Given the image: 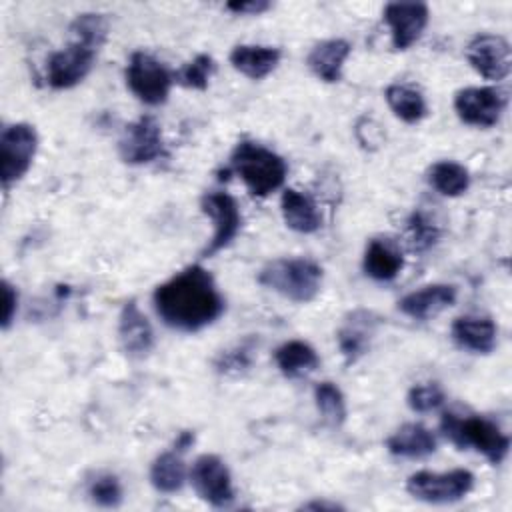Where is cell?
<instances>
[{
  "instance_id": "6da1fadb",
  "label": "cell",
  "mask_w": 512,
  "mask_h": 512,
  "mask_svg": "<svg viewBox=\"0 0 512 512\" xmlns=\"http://www.w3.org/2000/svg\"><path fill=\"white\" fill-rule=\"evenodd\" d=\"M152 302L160 320L180 332H198L224 312V298L212 274L200 264H192L162 282L154 290Z\"/></svg>"
},
{
  "instance_id": "7a4b0ae2",
  "label": "cell",
  "mask_w": 512,
  "mask_h": 512,
  "mask_svg": "<svg viewBox=\"0 0 512 512\" xmlns=\"http://www.w3.org/2000/svg\"><path fill=\"white\" fill-rule=\"evenodd\" d=\"M230 166L256 198H266L276 192L288 174L286 160L280 154L252 140L236 144L230 154Z\"/></svg>"
},
{
  "instance_id": "3957f363",
  "label": "cell",
  "mask_w": 512,
  "mask_h": 512,
  "mask_svg": "<svg viewBox=\"0 0 512 512\" xmlns=\"http://www.w3.org/2000/svg\"><path fill=\"white\" fill-rule=\"evenodd\" d=\"M322 278V266L310 258H276L258 274L264 288L298 304L312 302L320 294Z\"/></svg>"
},
{
  "instance_id": "277c9868",
  "label": "cell",
  "mask_w": 512,
  "mask_h": 512,
  "mask_svg": "<svg viewBox=\"0 0 512 512\" xmlns=\"http://www.w3.org/2000/svg\"><path fill=\"white\" fill-rule=\"evenodd\" d=\"M442 434L460 450L474 448L488 462L500 464L510 448V438L492 420L482 416H458L446 412L440 420Z\"/></svg>"
},
{
  "instance_id": "5b68a950",
  "label": "cell",
  "mask_w": 512,
  "mask_h": 512,
  "mask_svg": "<svg viewBox=\"0 0 512 512\" xmlns=\"http://www.w3.org/2000/svg\"><path fill=\"white\" fill-rule=\"evenodd\" d=\"M38 150V132L32 124L16 122L0 134V180L4 190L16 184L32 166Z\"/></svg>"
},
{
  "instance_id": "8992f818",
  "label": "cell",
  "mask_w": 512,
  "mask_h": 512,
  "mask_svg": "<svg viewBox=\"0 0 512 512\" xmlns=\"http://www.w3.org/2000/svg\"><path fill=\"white\" fill-rule=\"evenodd\" d=\"M124 76L130 92L148 106L164 104L174 82V74L158 58L142 50L130 56Z\"/></svg>"
},
{
  "instance_id": "52a82bcc",
  "label": "cell",
  "mask_w": 512,
  "mask_h": 512,
  "mask_svg": "<svg viewBox=\"0 0 512 512\" xmlns=\"http://www.w3.org/2000/svg\"><path fill=\"white\" fill-rule=\"evenodd\" d=\"M474 488V474L456 468L450 472L420 470L406 480V490L412 498L428 504H452L470 494Z\"/></svg>"
},
{
  "instance_id": "ba28073f",
  "label": "cell",
  "mask_w": 512,
  "mask_h": 512,
  "mask_svg": "<svg viewBox=\"0 0 512 512\" xmlns=\"http://www.w3.org/2000/svg\"><path fill=\"white\" fill-rule=\"evenodd\" d=\"M188 480L196 494L210 506L224 508L234 500L232 476L224 460L216 454H202L194 460Z\"/></svg>"
},
{
  "instance_id": "9c48e42d",
  "label": "cell",
  "mask_w": 512,
  "mask_h": 512,
  "mask_svg": "<svg viewBox=\"0 0 512 512\" xmlns=\"http://www.w3.org/2000/svg\"><path fill=\"white\" fill-rule=\"evenodd\" d=\"M200 208L214 224L212 238L202 250V258H210L230 246L232 240L238 236L242 226V214L238 202L228 192H206L200 200Z\"/></svg>"
},
{
  "instance_id": "30bf717a",
  "label": "cell",
  "mask_w": 512,
  "mask_h": 512,
  "mask_svg": "<svg viewBox=\"0 0 512 512\" xmlns=\"http://www.w3.org/2000/svg\"><path fill=\"white\" fill-rule=\"evenodd\" d=\"M506 108V94L492 86H468L454 94V110L464 124L490 128Z\"/></svg>"
},
{
  "instance_id": "8fae6325",
  "label": "cell",
  "mask_w": 512,
  "mask_h": 512,
  "mask_svg": "<svg viewBox=\"0 0 512 512\" xmlns=\"http://www.w3.org/2000/svg\"><path fill=\"white\" fill-rule=\"evenodd\" d=\"M118 152L120 158L132 166L158 160L164 154V140L156 118L146 114L128 124L118 140Z\"/></svg>"
},
{
  "instance_id": "7c38bea8",
  "label": "cell",
  "mask_w": 512,
  "mask_h": 512,
  "mask_svg": "<svg viewBox=\"0 0 512 512\" xmlns=\"http://www.w3.org/2000/svg\"><path fill=\"white\" fill-rule=\"evenodd\" d=\"M96 58V48L72 40L66 48L50 54L46 64V80L56 90H66L82 82Z\"/></svg>"
},
{
  "instance_id": "4fadbf2b",
  "label": "cell",
  "mask_w": 512,
  "mask_h": 512,
  "mask_svg": "<svg viewBox=\"0 0 512 512\" xmlns=\"http://www.w3.org/2000/svg\"><path fill=\"white\" fill-rule=\"evenodd\" d=\"M468 64L486 80H504L512 68L510 44L500 34H476L466 46Z\"/></svg>"
},
{
  "instance_id": "5bb4252c",
  "label": "cell",
  "mask_w": 512,
  "mask_h": 512,
  "mask_svg": "<svg viewBox=\"0 0 512 512\" xmlns=\"http://www.w3.org/2000/svg\"><path fill=\"white\" fill-rule=\"evenodd\" d=\"M382 16L392 34V46L396 50H408L420 40L430 12L424 2H388Z\"/></svg>"
},
{
  "instance_id": "9a60e30c",
  "label": "cell",
  "mask_w": 512,
  "mask_h": 512,
  "mask_svg": "<svg viewBox=\"0 0 512 512\" xmlns=\"http://www.w3.org/2000/svg\"><path fill=\"white\" fill-rule=\"evenodd\" d=\"M118 338L122 350L130 358H144L154 346V332L148 318L138 308L136 300H128L122 306L118 318Z\"/></svg>"
},
{
  "instance_id": "2e32d148",
  "label": "cell",
  "mask_w": 512,
  "mask_h": 512,
  "mask_svg": "<svg viewBox=\"0 0 512 512\" xmlns=\"http://www.w3.org/2000/svg\"><path fill=\"white\" fill-rule=\"evenodd\" d=\"M458 290L452 284H428L398 302V310L414 320H428L456 302Z\"/></svg>"
},
{
  "instance_id": "e0dca14e",
  "label": "cell",
  "mask_w": 512,
  "mask_h": 512,
  "mask_svg": "<svg viewBox=\"0 0 512 512\" xmlns=\"http://www.w3.org/2000/svg\"><path fill=\"white\" fill-rule=\"evenodd\" d=\"M376 324L378 318L368 310H354L352 314H348L336 336L338 348L346 364L358 362L368 352Z\"/></svg>"
},
{
  "instance_id": "ac0fdd59",
  "label": "cell",
  "mask_w": 512,
  "mask_h": 512,
  "mask_svg": "<svg viewBox=\"0 0 512 512\" xmlns=\"http://www.w3.org/2000/svg\"><path fill=\"white\" fill-rule=\"evenodd\" d=\"M450 334L458 348L474 354H490L496 346V324L486 316H460Z\"/></svg>"
},
{
  "instance_id": "d6986e66",
  "label": "cell",
  "mask_w": 512,
  "mask_h": 512,
  "mask_svg": "<svg viewBox=\"0 0 512 512\" xmlns=\"http://www.w3.org/2000/svg\"><path fill=\"white\" fill-rule=\"evenodd\" d=\"M362 266L372 280L390 282L404 268V256H402V250L392 240L372 238L366 246Z\"/></svg>"
},
{
  "instance_id": "ffe728a7",
  "label": "cell",
  "mask_w": 512,
  "mask_h": 512,
  "mask_svg": "<svg viewBox=\"0 0 512 512\" xmlns=\"http://www.w3.org/2000/svg\"><path fill=\"white\" fill-rule=\"evenodd\" d=\"M350 50L352 46L344 38L322 40L310 50L306 64L320 80L338 82L342 78V68L346 58L350 56Z\"/></svg>"
},
{
  "instance_id": "44dd1931",
  "label": "cell",
  "mask_w": 512,
  "mask_h": 512,
  "mask_svg": "<svg viewBox=\"0 0 512 512\" xmlns=\"http://www.w3.org/2000/svg\"><path fill=\"white\" fill-rule=\"evenodd\" d=\"M280 50L272 46H256V44H240L230 52V64L234 70L252 80H262L272 74L280 62Z\"/></svg>"
},
{
  "instance_id": "7402d4cb",
  "label": "cell",
  "mask_w": 512,
  "mask_h": 512,
  "mask_svg": "<svg viewBox=\"0 0 512 512\" xmlns=\"http://www.w3.org/2000/svg\"><path fill=\"white\" fill-rule=\"evenodd\" d=\"M280 210H282V218H284L286 226L294 232L312 234L322 224V216L318 212L316 202L310 196H306L294 188H286L282 192Z\"/></svg>"
},
{
  "instance_id": "603a6c76",
  "label": "cell",
  "mask_w": 512,
  "mask_h": 512,
  "mask_svg": "<svg viewBox=\"0 0 512 512\" xmlns=\"http://www.w3.org/2000/svg\"><path fill=\"white\" fill-rule=\"evenodd\" d=\"M436 436L418 422H408L400 426L388 440L386 448L390 454L400 458H424L436 450Z\"/></svg>"
},
{
  "instance_id": "cb8c5ba5",
  "label": "cell",
  "mask_w": 512,
  "mask_h": 512,
  "mask_svg": "<svg viewBox=\"0 0 512 512\" xmlns=\"http://www.w3.org/2000/svg\"><path fill=\"white\" fill-rule=\"evenodd\" d=\"M274 360L278 370L292 380L308 376L318 368L320 362L316 350L304 340H288L280 344L274 352Z\"/></svg>"
},
{
  "instance_id": "d4e9b609",
  "label": "cell",
  "mask_w": 512,
  "mask_h": 512,
  "mask_svg": "<svg viewBox=\"0 0 512 512\" xmlns=\"http://www.w3.org/2000/svg\"><path fill=\"white\" fill-rule=\"evenodd\" d=\"M186 478L188 470L182 460V452H178L176 448L156 456L150 466V482L162 494L178 492L184 486Z\"/></svg>"
},
{
  "instance_id": "484cf974",
  "label": "cell",
  "mask_w": 512,
  "mask_h": 512,
  "mask_svg": "<svg viewBox=\"0 0 512 512\" xmlns=\"http://www.w3.org/2000/svg\"><path fill=\"white\" fill-rule=\"evenodd\" d=\"M384 98L394 116L406 124H416L428 114L422 92L410 84H390L384 92Z\"/></svg>"
},
{
  "instance_id": "4316f807",
  "label": "cell",
  "mask_w": 512,
  "mask_h": 512,
  "mask_svg": "<svg viewBox=\"0 0 512 512\" xmlns=\"http://www.w3.org/2000/svg\"><path fill=\"white\" fill-rule=\"evenodd\" d=\"M428 182L442 196L454 198L468 190L470 172L454 160H440L428 170Z\"/></svg>"
},
{
  "instance_id": "83f0119b",
  "label": "cell",
  "mask_w": 512,
  "mask_h": 512,
  "mask_svg": "<svg viewBox=\"0 0 512 512\" xmlns=\"http://www.w3.org/2000/svg\"><path fill=\"white\" fill-rule=\"evenodd\" d=\"M318 412L330 426H340L346 420V400L342 390L332 382H320L314 388Z\"/></svg>"
},
{
  "instance_id": "f1b7e54d",
  "label": "cell",
  "mask_w": 512,
  "mask_h": 512,
  "mask_svg": "<svg viewBox=\"0 0 512 512\" xmlns=\"http://www.w3.org/2000/svg\"><path fill=\"white\" fill-rule=\"evenodd\" d=\"M70 32H72V40L88 44L98 50L108 36V20L96 12L78 14L70 24Z\"/></svg>"
},
{
  "instance_id": "f546056e",
  "label": "cell",
  "mask_w": 512,
  "mask_h": 512,
  "mask_svg": "<svg viewBox=\"0 0 512 512\" xmlns=\"http://www.w3.org/2000/svg\"><path fill=\"white\" fill-rule=\"evenodd\" d=\"M216 70L214 58L208 54H198L194 56L190 62H186L176 74L174 80L178 84H182L184 88H192V90H206L208 82L212 78Z\"/></svg>"
},
{
  "instance_id": "4dcf8cb0",
  "label": "cell",
  "mask_w": 512,
  "mask_h": 512,
  "mask_svg": "<svg viewBox=\"0 0 512 512\" xmlns=\"http://www.w3.org/2000/svg\"><path fill=\"white\" fill-rule=\"evenodd\" d=\"M88 496L102 508H116L122 502V484L114 474H98L88 486Z\"/></svg>"
},
{
  "instance_id": "1f68e13d",
  "label": "cell",
  "mask_w": 512,
  "mask_h": 512,
  "mask_svg": "<svg viewBox=\"0 0 512 512\" xmlns=\"http://www.w3.org/2000/svg\"><path fill=\"white\" fill-rule=\"evenodd\" d=\"M444 400H446V394L438 382L416 384L408 390V396H406L410 410L420 412V414L440 408L444 404Z\"/></svg>"
},
{
  "instance_id": "d6a6232c",
  "label": "cell",
  "mask_w": 512,
  "mask_h": 512,
  "mask_svg": "<svg viewBox=\"0 0 512 512\" xmlns=\"http://www.w3.org/2000/svg\"><path fill=\"white\" fill-rule=\"evenodd\" d=\"M408 236H410V246L412 250H426L430 248L438 236H440V230L438 226L422 212H414L408 220Z\"/></svg>"
},
{
  "instance_id": "836d02e7",
  "label": "cell",
  "mask_w": 512,
  "mask_h": 512,
  "mask_svg": "<svg viewBox=\"0 0 512 512\" xmlns=\"http://www.w3.org/2000/svg\"><path fill=\"white\" fill-rule=\"evenodd\" d=\"M2 294H4V316H2V328H8L12 318L16 316V308H18V292L16 288L4 280L2 282Z\"/></svg>"
},
{
  "instance_id": "e575fe53",
  "label": "cell",
  "mask_w": 512,
  "mask_h": 512,
  "mask_svg": "<svg viewBox=\"0 0 512 512\" xmlns=\"http://www.w3.org/2000/svg\"><path fill=\"white\" fill-rule=\"evenodd\" d=\"M228 10L236 12V14H260L266 12L270 8V2L266 0H250V2H228L226 4Z\"/></svg>"
},
{
  "instance_id": "d590c367",
  "label": "cell",
  "mask_w": 512,
  "mask_h": 512,
  "mask_svg": "<svg viewBox=\"0 0 512 512\" xmlns=\"http://www.w3.org/2000/svg\"><path fill=\"white\" fill-rule=\"evenodd\" d=\"M192 442H194V434L192 432H180V436L174 442V448L178 452H184V450H188L192 446Z\"/></svg>"
},
{
  "instance_id": "8d00e7d4",
  "label": "cell",
  "mask_w": 512,
  "mask_h": 512,
  "mask_svg": "<svg viewBox=\"0 0 512 512\" xmlns=\"http://www.w3.org/2000/svg\"><path fill=\"white\" fill-rule=\"evenodd\" d=\"M302 508H314V510H338V508H342V506H338V504H334V502H308V504H304Z\"/></svg>"
}]
</instances>
